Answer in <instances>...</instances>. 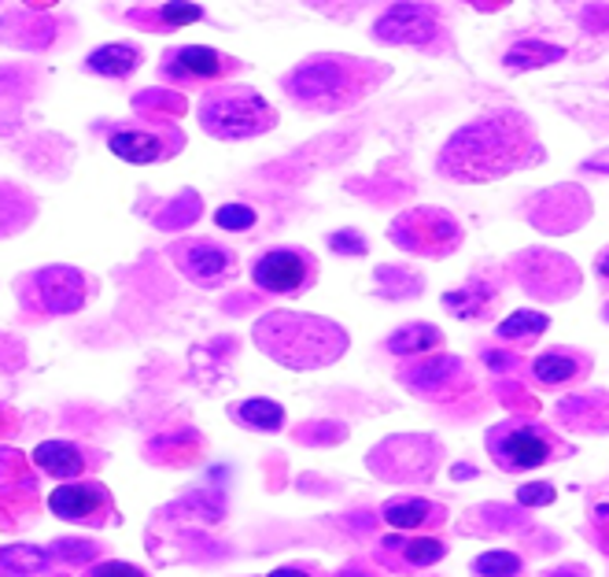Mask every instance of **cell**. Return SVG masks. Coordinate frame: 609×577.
<instances>
[{
    "mask_svg": "<svg viewBox=\"0 0 609 577\" xmlns=\"http://www.w3.org/2000/svg\"><path fill=\"white\" fill-rule=\"evenodd\" d=\"M539 160V145L532 137L529 119L518 111H495L462 126L439 152V171L455 182H487L532 167Z\"/></svg>",
    "mask_w": 609,
    "mask_h": 577,
    "instance_id": "obj_1",
    "label": "cell"
},
{
    "mask_svg": "<svg viewBox=\"0 0 609 577\" xmlns=\"http://www.w3.org/2000/svg\"><path fill=\"white\" fill-rule=\"evenodd\" d=\"M384 74H388V67L370 60H355V56H314V60L299 63L281 82V89L303 108L340 111L359 105L373 86H381Z\"/></svg>",
    "mask_w": 609,
    "mask_h": 577,
    "instance_id": "obj_2",
    "label": "cell"
},
{
    "mask_svg": "<svg viewBox=\"0 0 609 577\" xmlns=\"http://www.w3.org/2000/svg\"><path fill=\"white\" fill-rule=\"evenodd\" d=\"M256 341L270 359L285 363L293 370L325 367L348 348V333L340 326L293 311H270L266 319H259Z\"/></svg>",
    "mask_w": 609,
    "mask_h": 577,
    "instance_id": "obj_3",
    "label": "cell"
},
{
    "mask_svg": "<svg viewBox=\"0 0 609 577\" xmlns=\"http://www.w3.org/2000/svg\"><path fill=\"white\" fill-rule=\"evenodd\" d=\"M277 115L266 105V97L244 86H222L203 93L200 100V126L219 142H244L274 130Z\"/></svg>",
    "mask_w": 609,
    "mask_h": 577,
    "instance_id": "obj_4",
    "label": "cell"
},
{
    "mask_svg": "<svg viewBox=\"0 0 609 577\" xmlns=\"http://www.w3.org/2000/svg\"><path fill=\"white\" fill-rule=\"evenodd\" d=\"M487 452L502 470H536L550 459L555 441L536 422H502L487 430Z\"/></svg>",
    "mask_w": 609,
    "mask_h": 577,
    "instance_id": "obj_5",
    "label": "cell"
},
{
    "mask_svg": "<svg viewBox=\"0 0 609 577\" xmlns=\"http://www.w3.org/2000/svg\"><path fill=\"white\" fill-rule=\"evenodd\" d=\"M388 234L399 248H407V253H414V256H447L458 245V237H462L455 219L436 208L407 211V216H399L391 222Z\"/></svg>",
    "mask_w": 609,
    "mask_h": 577,
    "instance_id": "obj_6",
    "label": "cell"
},
{
    "mask_svg": "<svg viewBox=\"0 0 609 577\" xmlns=\"http://www.w3.org/2000/svg\"><path fill=\"white\" fill-rule=\"evenodd\" d=\"M86 293H89L86 274L74 271V267H45V271H34L23 285V300L34 311H49V315H74L86 304Z\"/></svg>",
    "mask_w": 609,
    "mask_h": 577,
    "instance_id": "obj_7",
    "label": "cell"
},
{
    "mask_svg": "<svg viewBox=\"0 0 609 577\" xmlns=\"http://www.w3.org/2000/svg\"><path fill=\"white\" fill-rule=\"evenodd\" d=\"M314 278H318V263L303 248H270V253H262L256 263H251V282H256L262 293L296 296V293H303Z\"/></svg>",
    "mask_w": 609,
    "mask_h": 577,
    "instance_id": "obj_8",
    "label": "cell"
},
{
    "mask_svg": "<svg viewBox=\"0 0 609 577\" xmlns=\"http://www.w3.org/2000/svg\"><path fill=\"white\" fill-rule=\"evenodd\" d=\"M49 511L63 523L74 526H108L115 518V504H111V492L100 481H71L49 492Z\"/></svg>",
    "mask_w": 609,
    "mask_h": 577,
    "instance_id": "obj_9",
    "label": "cell"
},
{
    "mask_svg": "<svg viewBox=\"0 0 609 577\" xmlns=\"http://www.w3.org/2000/svg\"><path fill=\"white\" fill-rule=\"evenodd\" d=\"M171 259L189 282L203 288L226 285L229 278L237 274V256H233L229 248L214 245V241H177L171 248Z\"/></svg>",
    "mask_w": 609,
    "mask_h": 577,
    "instance_id": "obj_10",
    "label": "cell"
},
{
    "mask_svg": "<svg viewBox=\"0 0 609 577\" xmlns=\"http://www.w3.org/2000/svg\"><path fill=\"white\" fill-rule=\"evenodd\" d=\"M436 34H439L436 8H425V4H396L373 23V37H381V41H388V45L433 49Z\"/></svg>",
    "mask_w": 609,
    "mask_h": 577,
    "instance_id": "obj_11",
    "label": "cell"
},
{
    "mask_svg": "<svg viewBox=\"0 0 609 577\" xmlns=\"http://www.w3.org/2000/svg\"><path fill=\"white\" fill-rule=\"evenodd\" d=\"M229 67H237L222 52L208 49V45H177V49L163 52V74L171 82H208L222 78Z\"/></svg>",
    "mask_w": 609,
    "mask_h": 577,
    "instance_id": "obj_12",
    "label": "cell"
},
{
    "mask_svg": "<svg viewBox=\"0 0 609 577\" xmlns=\"http://www.w3.org/2000/svg\"><path fill=\"white\" fill-rule=\"evenodd\" d=\"M108 148L119 156L122 163H137V167H148V163H159L163 156L177 152L182 145H166V137L159 134V130H140V126H122L115 134L108 137Z\"/></svg>",
    "mask_w": 609,
    "mask_h": 577,
    "instance_id": "obj_13",
    "label": "cell"
},
{
    "mask_svg": "<svg viewBox=\"0 0 609 577\" xmlns=\"http://www.w3.org/2000/svg\"><path fill=\"white\" fill-rule=\"evenodd\" d=\"M34 463L45 474L60 478V481L82 478V474H86V467H89L86 452H82L78 444H71V441H45V444H37V449H34Z\"/></svg>",
    "mask_w": 609,
    "mask_h": 577,
    "instance_id": "obj_14",
    "label": "cell"
},
{
    "mask_svg": "<svg viewBox=\"0 0 609 577\" xmlns=\"http://www.w3.org/2000/svg\"><path fill=\"white\" fill-rule=\"evenodd\" d=\"M381 515H384V523L396 529H421V526L444 523V507L425 496H396L381 507Z\"/></svg>",
    "mask_w": 609,
    "mask_h": 577,
    "instance_id": "obj_15",
    "label": "cell"
},
{
    "mask_svg": "<svg viewBox=\"0 0 609 577\" xmlns=\"http://www.w3.org/2000/svg\"><path fill=\"white\" fill-rule=\"evenodd\" d=\"M140 63V49L137 45H100V49H92L86 56V67L92 74H104V78H126V74H134V67Z\"/></svg>",
    "mask_w": 609,
    "mask_h": 577,
    "instance_id": "obj_16",
    "label": "cell"
},
{
    "mask_svg": "<svg viewBox=\"0 0 609 577\" xmlns=\"http://www.w3.org/2000/svg\"><path fill=\"white\" fill-rule=\"evenodd\" d=\"M52 566V552L34 544H8L0 548V577H37Z\"/></svg>",
    "mask_w": 609,
    "mask_h": 577,
    "instance_id": "obj_17",
    "label": "cell"
},
{
    "mask_svg": "<svg viewBox=\"0 0 609 577\" xmlns=\"http://www.w3.org/2000/svg\"><path fill=\"white\" fill-rule=\"evenodd\" d=\"M233 415H237L240 426H248V430H259V433H277L281 426H285V407H281L277 400H266V396L244 400V404Z\"/></svg>",
    "mask_w": 609,
    "mask_h": 577,
    "instance_id": "obj_18",
    "label": "cell"
},
{
    "mask_svg": "<svg viewBox=\"0 0 609 577\" xmlns=\"http://www.w3.org/2000/svg\"><path fill=\"white\" fill-rule=\"evenodd\" d=\"M439 341H444V333H439L436 326L414 322V326H402V330L391 333L388 352H396V356H421V352L439 348Z\"/></svg>",
    "mask_w": 609,
    "mask_h": 577,
    "instance_id": "obj_19",
    "label": "cell"
},
{
    "mask_svg": "<svg viewBox=\"0 0 609 577\" xmlns=\"http://www.w3.org/2000/svg\"><path fill=\"white\" fill-rule=\"evenodd\" d=\"M384 552H399V563L407 566H433L447 555V548L439 541H428V537H391V541H384Z\"/></svg>",
    "mask_w": 609,
    "mask_h": 577,
    "instance_id": "obj_20",
    "label": "cell"
},
{
    "mask_svg": "<svg viewBox=\"0 0 609 577\" xmlns=\"http://www.w3.org/2000/svg\"><path fill=\"white\" fill-rule=\"evenodd\" d=\"M550 60H561V49L558 45H547V41H518L502 56V63L510 71H536Z\"/></svg>",
    "mask_w": 609,
    "mask_h": 577,
    "instance_id": "obj_21",
    "label": "cell"
},
{
    "mask_svg": "<svg viewBox=\"0 0 609 577\" xmlns=\"http://www.w3.org/2000/svg\"><path fill=\"white\" fill-rule=\"evenodd\" d=\"M458 359H436V363H418V367H410L407 375V385L418 389V393H439V381L444 378H458Z\"/></svg>",
    "mask_w": 609,
    "mask_h": 577,
    "instance_id": "obj_22",
    "label": "cell"
},
{
    "mask_svg": "<svg viewBox=\"0 0 609 577\" xmlns=\"http://www.w3.org/2000/svg\"><path fill=\"white\" fill-rule=\"evenodd\" d=\"M492 300H495V293L484 282H470L462 293H447L444 307L451 315H458V319H476L481 311H487V304H492Z\"/></svg>",
    "mask_w": 609,
    "mask_h": 577,
    "instance_id": "obj_23",
    "label": "cell"
},
{
    "mask_svg": "<svg viewBox=\"0 0 609 577\" xmlns=\"http://www.w3.org/2000/svg\"><path fill=\"white\" fill-rule=\"evenodd\" d=\"M532 375L543 385H561V381H573L580 375V359L569 356V352H547V356L532 363Z\"/></svg>",
    "mask_w": 609,
    "mask_h": 577,
    "instance_id": "obj_24",
    "label": "cell"
},
{
    "mask_svg": "<svg viewBox=\"0 0 609 577\" xmlns=\"http://www.w3.org/2000/svg\"><path fill=\"white\" fill-rule=\"evenodd\" d=\"M550 319L543 311H513L510 319L499 322V337L502 341H536L547 333Z\"/></svg>",
    "mask_w": 609,
    "mask_h": 577,
    "instance_id": "obj_25",
    "label": "cell"
},
{
    "mask_svg": "<svg viewBox=\"0 0 609 577\" xmlns=\"http://www.w3.org/2000/svg\"><path fill=\"white\" fill-rule=\"evenodd\" d=\"M476 577H518L521 574V555L513 552H484L473 560Z\"/></svg>",
    "mask_w": 609,
    "mask_h": 577,
    "instance_id": "obj_26",
    "label": "cell"
},
{
    "mask_svg": "<svg viewBox=\"0 0 609 577\" xmlns=\"http://www.w3.org/2000/svg\"><path fill=\"white\" fill-rule=\"evenodd\" d=\"M156 15H159V23H156V30L159 26H185V23H200L203 19V8L200 4H163V8H156Z\"/></svg>",
    "mask_w": 609,
    "mask_h": 577,
    "instance_id": "obj_27",
    "label": "cell"
},
{
    "mask_svg": "<svg viewBox=\"0 0 609 577\" xmlns=\"http://www.w3.org/2000/svg\"><path fill=\"white\" fill-rule=\"evenodd\" d=\"M222 230H233V234H244V230L256 226V211L248 208V204H226V208H219V216H214Z\"/></svg>",
    "mask_w": 609,
    "mask_h": 577,
    "instance_id": "obj_28",
    "label": "cell"
},
{
    "mask_svg": "<svg viewBox=\"0 0 609 577\" xmlns=\"http://www.w3.org/2000/svg\"><path fill=\"white\" fill-rule=\"evenodd\" d=\"M330 248L333 253H348V256H362L365 253V241H362V234H355V230H340V234H333L330 237Z\"/></svg>",
    "mask_w": 609,
    "mask_h": 577,
    "instance_id": "obj_29",
    "label": "cell"
},
{
    "mask_svg": "<svg viewBox=\"0 0 609 577\" xmlns=\"http://www.w3.org/2000/svg\"><path fill=\"white\" fill-rule=\"evenodd\" d=\"M86 577H148L140 566L134 563H119V560H111V563H100V566H92V570Z\"/></svg>",
    "mask_w": 609,
    "mask_h": 577,
    "instance_id": "obj_30",
    "label": "cell"
},
{
    "mask_svg": "<svg viewBox=\"0 0 609 577\" xmlns=\"http://www.w3.org/2000/svg\"><path fill=\"white\" fill-rule=\"evenodd\" d=\"M196 216H200V200H196V197H185V200L171 211V216H163V222H159V226H163V230H166V226H185V222L196 219Z\"/></svg>",
    "mask_w": 609,
    "mask_h": 577,
    "instance_id": "obj_31",
    "label": "cell"
},
{
    "mask_svg": "<svg viewBox=\"0 0 609 577\" xmlns=\"http://www.w3.org/2000/svg\"><path fill=\"white\" fill-rule=\"evenodd\" d=\"M518 500L521 504H529V507H539V504H550V500H555V489L550 486H524L521 492H518Z\"/></svg>",
    "mask_w": 609,
    "mask_h": 577,
    "instance_id": "obj_32",
    "label": "cell"
},
{
    "mask_svg": "<svg viewBox=\"0 0 609 577\" xmlns=\"http://www.w3.org/2000/svg\"><path fill=\"white\" fill-rule=\"evenodd\" d=\"M270 577H311L307 570H299V566H281V570H274Z\"/></svg>",
    "mask_w": 609,
    "mask_h": 577,
    "instance_id": "obj_33",
    "label": "cell"
},
{
    "mask_svg": "<svg viewBox=\"0 0 609 577\" xmlns=\"http://www.w3.org/2000/svg\"><path fill=\"white\" fill-rule=\"evenodd\" d=\"M547 577H587L584 570H573V566H566V570H555V574H547Z\"/></svg>",
    "mask_w": 609,
    "mask_h": 577,
    "instance_id": "obj_34",
    "label": "cell"
},
{
    "mask_svg": "<svg viewBox=\"0 0 609 577\" xmlns=\"http://www.w3.org/2000/svg\"><path fill=\"white\" fill-rule=\"evenodd\" d=\"M598 271H602V274L609 278V253H606V256H598Z\"/></svg>",
    "mask_w": 609,
    "mask_h": 577,
    "instance_id": "obj_35",
    "label": "cell"
},
{
    "mask_svg": "<svg viewBox=\"0 0 609 577\" xmlns=\"http://www.w3.org/2000/svg\"><path fill=\"white\" fill-rule=\"evenodd\" d=\"M336 577H373V574H365V570H355V566H351V570H344V574H336Z\"/></svg>",
    "mask_w": 609,
    "mask_h": 577,
    "instance_id": "obj_36",
    "label": "cell"
}]
</instances>
